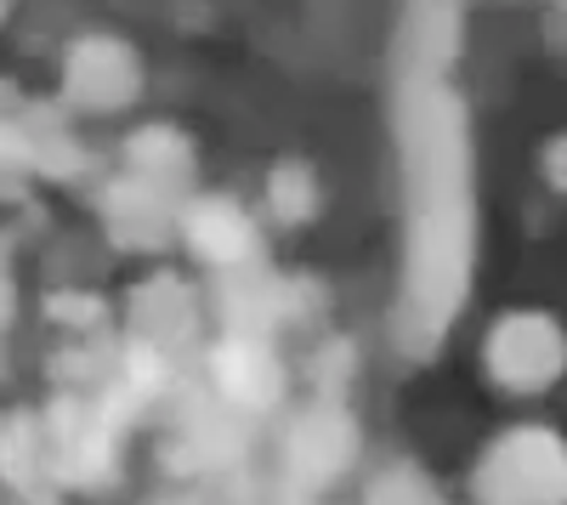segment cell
Wrapping results in <instances>:
<instances>
[{
    "mask_svg": "<svg viewBox=\"0 0 567 505\" xmlns=\"http://www.w3.org/2000/svg\"><path fill=\"white\" fill-rule=\"evenodd\" d=\"M567 370V336L545 312H511L488 330V375L511 392H545Z\"/></svg>",
    "mask_w": 567,
    "mask_h": 505,
    "instance_id": "7a4b0ae2",
    "label": "cell"
},
{
    "mask_svg": "<svg viewBox=\"0 0 567 505\" xmlns=\"http://www.w3.org/2000/svg\"><path fill=\"white\" fill-rule=\"evenodd\" d=\"M477 505H567V437L550 426L505 432L477 466Z\"/></svg>",
    "mask_w": 567,
    "mask_h": 505,
    "instance_id": "6da1fadb",
    "label": "cell"
}]
</instances>
